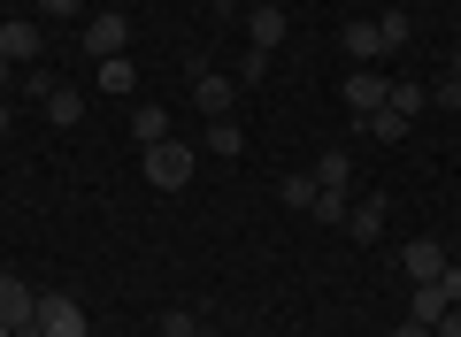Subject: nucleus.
Instances as JSON below:
<instances>
[{"mask_svg":"<svg viewBox=\"0 0 461 337\" xmlns=\"http://www.w3.org/2000/svg\"><path fill=\"white\" fill-rule=\"evenodd\" d=\"M139 169H147L154 192H185V184H193V169H200V146L162 138V146H147V154H139Z\"/></svg>","mask_w":461,"mask_h":337,"instance_id":"f257e3e1","label":"nucleus"},{"mask_svg":"<svg viewBox=\"0 0 461 337\" xmlns=\"http://www.w3.org/2000/svg\"><path fill=\"white\" fill-rule=\"evenodd\" d=\"M39 330H47V337H85V299H77V291H39Z\"/></svg>","mask_w":461,"mask_h":337,"instance_id":"7ed1b4c3","label":"nucleus"},{"mask_svg":"<svg viewBox=\"0 0 461 337\" xmlns=\"http://www.w3.org/2000/svg\"><path fill=\"white\" fill-rule=\"evenodd\" d=\"M438 337H461V306H454V315H446V322H438Z\"/></svg>","mask_w":461,"mask_h":337,"instance_id":"7c9ffc66","label":"nucleus"},{"mask_svg":"<svg viewBox=\"0 0 461 337\" xmlns=\"http://www.w3.org/2000/svg\"><path fill=\"white\" fill-rule=\"evenodd\" d=\"M446 315H454V299H446L438 284H415V315H408V322H430V330H438Z\"/></svg>","mask_w":461,"mask_h":337,"instance_id":"a211bd4d","label":"nucleus"},{"mask_svg":"<svg viewBox=\"0 0 461 337\" xmlns=\"http://www.w3.org/2000/svg\"><path fill=\"white\" fill-rule=\"evenodd\" d=\"M377 31H384V54H400V47L415 39V23H408V8H384V16H377Z\"/></svg>","mask_w":461,"mask_h":337,"instance_id":"aec40b11","label":"nucleus"},{"mask_svg":"<svg viewBox=\"0 0 461 337\" xmlns=\"http://www.w3.org/2000/svg\"><path fill=\"white\" fill-rule=\"evenodd\" d=\"M200 330V315H193V306H169V315H162V330H154V337H193Z\"/></svg>","mask_w":461,"mask_h":337,"instance_id":"5701e85b","label":"nucleus"},{"mask_svg":"<svg viewBox=\"0 0 461 337\" xmlns=\"http://www.w3.org/2000/svg\"><path fill=\"white\" fill-rule=\"evenodd\" d=\"M454 77H461V47H454Z\"/></svg>","mask_w":461,"mask_h":337,"instance_id":"f704fd0d","label":"nucleus"},{"mask_svg":"<svg viewBox=\"0 0 461 337\" xmlns=\"http://www.w3.org/2000/svg\"><path fill=\"white\" fill-rule=\"evenodd\" d=\"M215 16H247V0H208Z\"/></svg>","mask_w":461,"mask_h":337,"instance_id":"c756f323","label":"nucleus"},{"mask_svg":"<svg viewBox=\"0 0 461 337\" xmlns=\"http://www.w3.org/2000/svg\"><path fill=\"white\" fill-rule=\"evenodd\" d=\"M454 261V245H438V238H415L408 253H400V269H408V284H438V269Z\"/></svg>","mask_w":461,"mask_h":337,"instance_id":"0eeeda50","label":"nucleus"},{"mask_svg":"<svg viewBox=\"0 0 461 337\" xmlns=\"http://www.w3.org/2000/svg\"><path fill=\"white\" fill-rule=\"evenodd\" d=\"M32 315H39V291L23 276H0V330H23Z\"/></svg>","mask_w":461,"mask_h":337,"instance_id":"6e6552de","label":"nucleus"},{"mask_svg":"<svg viewBox=\"0 0 461 337\" xmlns=\"http://www.w3.org/2000/svg\"><path fill=\"white\" fill-rule=\"evenodd\" d=\"M0 337H8V330H0Z\"/></svg>","mask_w":461,"mask_h":337,"instance_id":"e433bc0d","label":"nucleus"},{"mask_svg":"<svg viewBox=\"0 0 461 337\" xmlns=\"http://www.w3.org/2000/svg\"><path fill=\"white\" fill-rule=\"evenodd\" d=\"M277 200H285L293 215H308V208H315V177H308V169H293V177L277 184Z\"/></svg>","mask_w":461,"mask_h":337,"instance_id":"6ab92c4d","label":"nucleus"},{"mask_svg":"<svg viewBox=\"0 0 461 337\" xmlns=\"http://www.w3.org/2000/svg\"><path fill=\"white\" fill-rule=\"evenodd\" d=\"M346 230H354V245H377V238H384V200H377V192L354 200V208H346Z\"/></svg>","mask_w":461,"mask_h":337,"instance_id":"9d476101","label":"nucleus"},{"mask_svg":"<svg viewBox=\"0 0 461 337\" xmlns=\"http://www.w3.org/2000/svg\"><path fill=\"white\" fill-rule=\"evenodd\" d=\"M85 8H108V0H85Z\"/></svg>","mask_w":461,"mask_h":337,"instance_id":"c9c22d12","label":"nucleus"},{"mask_svg":"<svg viewBox=\"0 0 461 337\" xmlns=\"http://www.w3.org/2000/svg\"><path fill=\"white\" fill-rule=\"evenodd\" d=\"M308 177H315V192H346V184H354V161H346L339 146H330V154H315V169H308Z\"/></svg>","mask_w":461,"mask_h":337,"instance_id":"f8f14e48","label":"nucleus"},{"mask_svg":"<svg viewBox=\"0 0 461 337\" xmlns=\"http://www.w3.org/2000/svg\"><path fill=\"white\" fill-rule=\"evenodd\" d=\"M262 77H269V54H254V47H247V62H239V84H262Z\"/></svg>","mask_w":461,"mask_h":337,"instance_id":"393cba45","label":"nucleus"},{"mask_svg":"<svg viewBox=\"0 0 461 337\" xmlns=\"http://www.w3.org/2000/svg\"><path fill=\"white\" fill-rule=\"evenodd\" d=\"M193 337H215V330H208V322H200V330H193Z\"/></svg>","mask_w":461,"mask_h":337,"instance_id":"72a5a7b5","label":"nucleus"},{"mask_svg":"<svg viewBox=\"0 0 461 337\" xmlns=\"http://www.w3.org/2000/svg\"><path fill=\"white\" fill-rule=\"evenodd\" d=\"M438 291H446V299L461 306V261H446V269H438Z\"/></svg>","mask_w":461,"mask_h":337,"instance_id":"a878e982","label":"nucleus"},{"mask_svg":"<svg viewBox=\"0 0 461 337\" xmlns=\"http://www.w3.org/2000/svg\"><path fill=\"white\" fill-rule=\"evenodd\" d=\"M346 54H354V62H377V54H384V31L354 16V23H346Z\"/></svg>","mask_w":461,"mask_h":337,"instance_id":"dca6fc26","label":"nucleus"},{"mask_svg":"<svg viewBox=\"0 0 461 337\" xmlns=\"http://www.w3.org/2000/svg\"><path fill=\"white\" fill-rule=\"evenodd\" d=\"M16 77H23V69L8 62V54H0V100H8V84H16Z\"/></svg>","mask_w":461,"mask_h":337,"instance_id":"cd10ccee","label":"nucleus"},{"mask_svg":"<svg viewBox=\"0 0 461 337\" xmlns=\"http://www.w3.org/2000/svg\"><path fill=\"white\" fill-rule=\"evenodd\" d=\"M39 16H47V23H69V16H85V0H39Z\"/></svg>","mask_w":461,"mask_h":337,"instance_id":"b1692460","label":"nucleus"},{"mask_svg":"<svg viewBox=\"0 0 461 337\" xmlns=\"http://www.w3.org/2000/svg\"><path fill=\"white\" fill-rule=\"evenodd\" d=\"M430 100H438V108H461V77H446V84H438Z\"/></svg>","mask_w":461,"mask_h":337,"instance_id":"bb28decb","label":"nucleus"},{"mask_svg":"<svg viewBox=\"0 0 461 337\" xmlns=\"http://www.w3.org/2000/svg\"><path fill=\"white\" fill-rule=\"evenodd\" d=\"M93 69H100V93H115V100H123V93H131V84H139L131 54H108V62H93Z\"/></svg>","mask_w":461,"mask_h":337,"instance_id":"f3484780","label":"nucleus"},{"mask_svg":"<svg viewBox=\"0 0 461 337\" xmlns=\"http://www.w3.org/2000/svg\"><path fill=\"white\" fill-rule=\"evenodd\" d=\"M415 130V115H400V108H377V115H362V138H377V146H400Z\"/></svg>","mask_w":461,"mask_h":337,"instance_id":"9b49d317","label":"nucleus"},{"mask_svg":"<svg viewBox=\"0 0 461 337\" xmlns=\"http://www.w3.org/2000/svg\"><path fill=\"white\" fill-rule=\"evenodd\" d=\"M285 31H293V16H285L277 0H254V8H247V47H254V54H277Z\"/></svg>","mask_w":461,"mask_h":337,"instance_id":"423d86ee","label":"nucleus"},{"mask_svg":"<svg viewBox=\"0 0 461 337\" xmlns=\"http://www.w3.org/2000/svg\"><path fill=\"white\" fill-rule=\"evenodd\" d=\"M346 208H354V200H346V192H315V223H346Z\"/></svg>","mask_w":461,"mask_h":337,"instance_id":"4be33fe9","label":"nucleus"},{"mask_svg":"<svg viewBox=\"0 0 461 337\" xmlns=\"http://www.w3.org/2000/svg\"><path fill=\"white\" fill-rule=\"evenodd\" d=\"M185 69H193V108H200V115H230V108H239V77L208 69L200 54H185Z\"/></svg>","mask_w":461,"mask_h":337,"instance_id":"f03ea898","label":"nucleus"},{"mask_svg":"<svg viewBox=\"0 0 461 337\" xmlns=\"http://www.w3.org/2000/svg\"><path fill=\"white\" fill-rule=\"evenodd\" d=\"M8 123H16V108H8V100H0V138H8Z\"/></svg>","mask_w":461,"mask_h":337,"instance_id":"2f4dec72","label":"nucleus"},{"mask_svg":"<svg viewBox=\"0 0 461 337\" xmlns=\"http://www.w3.org/2000/svg\"><path fill=\"white\" fill-rule=\"evenodd\" d=\"M393 337H438V330H430V322H400Z\"/></svg>","mask_w":461,"mask_h":337,"instance_id":"c85d7f7f","label":"nucleus"},{"mask_svg":"<svg viewBox=\"0 0 461 337\" xmlns=\"http://www.w3.org/2000/svg\"><path fill=\"white\" fill-rule=\"evenodd\" d=\"M131 138H139V154L162 146V138H169V108H131Z\"/></svg>","mask_w":461,"mask_h":337,"instance_id":"2eb2a0df","label":"nucleus"},{"mask_svg":"<svg viewBox=\"0 0 461 337\" xmlns=\"http://www.w3.org/2000/svg\"><path fill=\"white\" fill-rule=\"evenodd\" d=\"M8 337H47V330H39V322H23V330H8Z\"/></svg>","mask_w":461,"mask_h":337,"instance_id":"473e14b6","label":"nucleus"},{"mask_svg":"<svg viewBox=\"0 0 461 337\" xmlns=\"http://www.w3.org/2000/svg\"><path fill=\"white\" fill-rule=\"evenodd\" d=\"M123 47H131L123 8H93V16H85V54H93V62H108V54H123Z\"/></svg>","mask_w":461,"mask_h":337,"instance_id":"20e7f679","label":"nucleus"},{"mask_svg":"<svg viewBox=\"0 0 461 337\" xmlns=\"http://www.w3.org/2000/svg\"><path fill=\"white\" fill-rule=\"evenodd\" d=\"M200 146L239 161V154H247V130H239V115H208V138H200Z\"/></svg>","mask_w":461,"mask_h":337,"instance_id":"ddd939ff","label":"nucleus"},{"mask_svg":"<svg viewBox=\"0 0 461 337\" xmlns=\"http://www.w3.org/2000/svg\"><path fill=\"white\" fill-rule=\"evenodd\" d=\"M384 108L415 115V108H430V93H423V84H415V77H400V84H393V100H384Z\"/></svg>","mask_w":461,"mask_h":337,"instance_id":"412c9836","label":"nucleus"},{"mask_svg":"<svg viewBox=\"0 0 461 337\" xmlns=\"http://www.w3.org/2000/svg\"><path fill=\"white\" fill-rule=\"evenodd\" d=\"M0 54H8L16 69H32L39 54H47V23H39V16H16V23H0Z\"/></svg>","mask_w":461,"mask_h":337,"instance_id":"39448f33","label":"nucleus"},{"mask_svg":"<svg viewBox=\"0 0 461 337\" xmlns=\"http://www.w3.org/2000/svg\"><path fill=\"white\" fill-rule=\"evenodd\" d=\"M384 100H393V84H384L377 69H354V77H346V108H354V123H362V115H377Z\"/></svg>","mask_w":461,"mask_h":337,"instance_id":"1a4fd4ad","label":"nucleus"},{"mask_svg":"<svg viewBox=\"0 0 461 337\" xmlns=\"http://www.w3.org/2000/svg\"><path fill=\"white\" fill-rule=\"evenodd\" d=\"M47 123H54V130L85 123V93H69V84H54V93H47Z\"/></svg>","mask_w":461,"mask_h":337,"instance_id":"4468645a","label":"nucleus"}]
</instances>
